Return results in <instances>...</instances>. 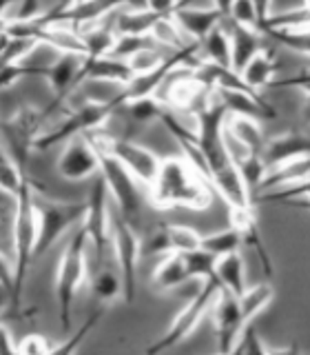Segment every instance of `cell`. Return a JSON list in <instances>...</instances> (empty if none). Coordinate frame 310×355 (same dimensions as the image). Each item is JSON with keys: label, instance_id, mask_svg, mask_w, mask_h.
Returning a JSON list of instances; mask_svg holds the SVG:
<instances>
[{"label": "cell", "instance_id": "6da1fadb", "mask_svg": "<svg viewBox=\"0 0 310 355\" xmlns=\"http://www.w3.org/2000/svg\"><path fill=\"white\" fill-rule=\"evenodd\" d=\"M151 189V202L160 209L186 207L206 209L213 198V187L188 164L184 158H166Z\"/></svg>", "mask_w": 310, "mask_h": 355}, {"label": "cell", "instance_id": "7a4b0ae2", "mask_svg": "<svg viewBox=\"0 0 310 355\" xmlns=\"http://www.w3.org/2000/svg\"><path fill=\"white\" fill-rule=\"evenodd\" d=\"M33 184L29 175L22 180L20 191L16 193L14 202V220H11V244H14V291H11V306L18 309L22 302V291H25V280L29 264L33 260V244H36V207H33Z\"/></svg>", "mask_w": 310, "mask_h": 355}, {"label": "cell", "instance_id": "3957f363", "mask_svg": "<svg viewBox=\"0 0 310 355\" xmlns=\"http://www.w3.org/2000/svg\"><path fill=\"white\" fill-rule=\"evenodd\" d=\"M86 262H89V244H86V233L80 225V229L73 233L69 244L64 247L58 262V271H55V302H58V318H60L62 333L71 331L73 302L86 277Z\"/></svg>", "mask_w": 310, "mask_h": 355}, {"label": "cell", "instance_id": "277c9868", "mask_svg": "<svg viewBox=\"0 0 310 355\" xmlns=\"http://www.w3.org/2000/svg\"><path fill=\"white\" fill-rule=\"evenodd\" d=\"M86 140L93 144L95 155H98V171L102 182L107 187L109 196L116 200L120 216L125 220H131L140 214L142 200L138 191V180L131 175V171L122 164L113 153L107 149V144L102 140V133L95 131H86L84 133Z\"/></svg>", "mask_w": 310, "mask_h": 355}, {"label": "cell", "instance_id": "5b68a950", "mask_svg": "<svg viewBox=\"0 0 310 355\" xmlns=\"http://www.w3.org/2000/svg\"><path fill=\"white\" fill-rule=\"evenodd\" d=\"M33 207H36V244H33V258L47 253L66 231L75 225H82L86 216V202H60L51 200L38 189H33Z\"/></svg>", "mask_w": 310, "mask_h": 355}, {"label": "cell", "instance_id": "8992f818", "mask_svg": "<svg viewBox=\"0 0 310 355\" xmlns=\"http://www.w3.org/2000/svg\"><path fill=\"white\" fill-rule=\"evenodd\" d=\"M44 120H47L44 109L25 105L11 118L0 122V136L7 147L5 155L18 166L20 173H27V160L33 151V140L42 131Z\"/></svg>", "mask_w": 310, "mask_h": 355}, {"label": "cell", "instance_id": "52a82bcc", "mask_svg": "<svg viewBox=\"0 0 310 355\" xmlns=\"http://www.w3.org/2000/svg\"><path fill=\"white\" fill-rule=\"evenodd\" d=\"M113 107L109 105V100H89V103L75 107L69 116L62 122H58L53 129L40 131L36 140H33V149L44 151L51 149L55 144L71 140L73 136H80L86 131H95L104 125V122L113 116Z\"/></svg>", "mask_w": 310, "mask_h": 355}, {"label": "cell", "instance_id": "ba28073f", "mask_svg": "<svg viewBox=\"0 0 310 355\" xmlns=\"http://www.w3.org/2000/svg\"><path fill=\"white\" fill-rule=\"evenodd\" d=\"M111 247L118 255L120 266V284L125 304H133L138 295V262H140V238L133 231L131 222L120 214L111 216Z\"/></svg>", "mask_w": 310, "mask_h": 355}, {"label": "cell", "instance_id": "9c48e42d", "mask_svg": "<svg viewBox=\"0 0 310 355\" xmlns=\"http://www.w3.org/2000/svg\"><path fill=\"white\" fill-rule=\"evenodd\" d=\"M217 291H219V284H217L215 277L204 280V284L199 286L195 297L175 315L171 327L166 329V333L162 338H158V342L151 344V347L147 349V353L158 355V353L175 347V344H180L182 340H186L188 336H191V333L199 327V322L204 320V315L208 313V309L213 306V300H215Z\"/></svg>", "mask_w": 310, "mask_h": 355}, {"label": "cell", "instance_id": "30bf717a", "mask_svg": "<svg viewBox=\"0 0 310 355\" xmlns=\"http://www.w3.org/2000/svg\"><path fill=\"white\" fill-rule=\"evenodd\" d=\"M89 249L95 251L98 264H102L104 253L111 244V214H109V191L102 178H95L86 200V216L82 220Z\"/></svg>", "mask_w": 310, "mask_h": 355}, {"label": "cell", "instance_id": "8fae6325", "mask_svg": "<svg viewBox=\"0 0 310 355\" xmlns=\"http://www.w3.org/2000/svg\"><path fill=\"white\" fill-rule=\"evenodd\" d=\"M102 140L107 144V149L127 166L136 180H140L147 187H151L155 182L162 158H158L151 149L142 147V144L133 142V140H116L109 136H102Z\"/></svg>", "mask_w": 310, "mask_h": 355}, {"label": "cell", "instance_id": "7c38bea8", "mask_svg": "<svg viewBox=\"0 0 310 355\" xmlns=\"http://www.w3.org/2000/svg\"><path fill=\"white\" fill-rule=\"evenodd\" d=\"M55 169L69 182H82L98 173V155L84 133L66 140V147L62 149Z\"/></svg>", "mask_w": 310, "mask_h": 355}, {"label": "cell", "instance_id": "4fadbf2b", "mask_svg": "<svg viewBox=\"0 0 310 355\" xmlns=\"http://www.w3.org/2000/svg\"><path fill=\"white\" fill-rule=\"evenodd\" d=\"M215 333H217V351L219 353H232L235 342L241 333V327L246 324L239 311L237 297L219 288L215 300Z\"/></svg>", "mask_w": 310, "mask_h": 355}, {"label": "cell", "instance_id": "5bb4252c", "mask_svg": "<svg viewBox=\"0 0 310 355\" xmlns=\"http://www.w3.org/2000/svg\"><path fill=\"white\" fill-rule=\"evenodd\" d=\"M84 55L80 53H58L47 71V80L53 89V103L49 109H44V116L49 118L51 111L58 109L66 98H69L75 87L80 85V64Z\"/></svg>", "mask_w": 310, "mask_h": 355}, {"label": "cell", "instance_id": "9a60e30c", "mask_svg": "<svg viewBox=\"0 0 310 355\" xmlns=\"http://www.w3.org/2000/svg\"><path fill=\"white\" fill-rule=\"evenodd\" d=\"M186 71L188 73L175 78L171 83L166 100H169L171 107L186 109V111H191V114H195L199 107L210 100V96H213V87L204 83L202 78L193 71V67H188Z\"/></svg>", "mask_w": 310, "mask_h": 355}, {"label": "cell", "instance_id": "2e32d148", "mask_svg": "<svg viewBox=\"0 0 310 355\" xmlns=\"http://www.w3.org/2000/svg\"><path fill=\"white\" fill-rule=\"evenodd\" d=\"M228 218H230V227L239 233L241 244H248L255 249L257 258L264 266L266 275H273V260L271 253L266 249L264 238L257 227V216H255V207H228Z\"/></svg>", "mask_w": 310, "mask_h": 355}, {"label": "cell", "instance_id": "e0dca14e", "mask_svg": "<svg viewBox=\"0 0 310 355\" xmlns=\"http://www.w3.org/2000/svg\"><path fill=\"white\" fill-rule=\"evenodd\" d=\"M308 151H310L308 136H304V133H282V136L264 142L262 162L266 169H273L277 164L291 162L297 158H306Z\"/></svg>", "mask_w": 310, "mask_h": 355}, {"label": "cell", "instance_id": "ac0fdd59", "mask_svg": "<svg viewBox=\"0 0 310 355\" xmlns=\"http://www.w3.org/2000/svg\"><path fill=\"white\" fill-rule=\"evenodd\" d=\"M213 94L224 105L226 114H237V116H248L255 120L262 118H273L275 111L268 103H264L259 94L253 92H241V89H224V87H213Z\"/></svg>", "mask_w": 310, "mask_h": 355}, {"label": "cell", "instance_id": "d6986e66", "mask_svg": "<svg viewBox=\"0 0 310 355\" xmlns=\"http://www.w3.org/2000/svg\"><path fill=\"white\" fill-rule=\"evenodd\" d=\"M188 0L173 11V20L177 22V27L182 29V33H188L193 42H202L206 38V33L217 27L219 22H224V16L219 14L215 7L204 9V7H186Z\"/></svg>", "mask_w": 310, "mask_h": 355}, {"label": "cell", "instance_id": "ffe728a7", "mask_svg": "<svg viewBox=\"0 0 310 355\" xmlns=\"http://www.w3.org/2000/svg\"><path fill=\"white\" fill-rule=\"evenodd\" d=\"M133 78L125 60L113 55H98V58H82L80 64V83L84 80H104L116 85H127Z\"/></svg>", "mask_w": 310, "mask_h": 355}, {"label": "cell", "instance_id": "44dd1931", "mask_svg": "<svg viewBox=\"0 0 310 355\" xmlns=\"http://www.w3.org/2000/svg\"><path fill=\"white\" fill-rule=\"evenodd\" d=\"M275 73H277V62L273 58V53L268 49L259 47L253 53V58L241 67V80L246 83L253 92L259 94V89L271 87L275 83Z\"/></svg>", "mask_w": 310, "mask_h": 355}, {"label": "cell", "instance_id": "7402d4cb", "mask_svg": "<svg viewBox=\"0 0 310 355\" xmlns=\"http://www.w3.org/2000/svg\"><path fill=\"white\" fill-rule=\"evenodd\" d=\"M215 280L219 288L232 293V295H241V291L246 288V269H244V258L239 251H232L228 255H221L217 258L215 264Z\"/></svg>", "mask_w": 310, "mask_h": 355}, {"label": "cell", "instance_id": "603a6c76", "mask_svg": "<svg viewBox=\"0 0 310 355\" xmlns=\"http://www.w3.org/2000/svg\"><path fill=\"white\" fill-rule=\"evenodd\" d=\"M308 173H310L308 155L306 158H297L291 162L277 164L273 169H266L257 191H264V189H271V187H286V184L304 182V180H308Z\"/></svg>", "mask_w": 310, "mask_h": 355}, {"label": "cell", "instance_id": "cb8c5ba5", "mask_svg": "<svg viewBox=\"0 0 310 355\" xmlns=\"http://www.w3.org/2000/svg\"><path fill=\"white\" fill-rule=\"evenodd\" d=\"M228 31H230V69L239 73L241 67L262 47V42H259L262 33L246 29L241 25H232V29Z\"/></svg>", "mask_w": 310, "mask_h": 355}, {"label": "cell", "instance_id": "d4e9b609", "mask_svg": "<svg viewBox=\"0 0 310 355\" xmlns=\"http://www.w3.org/2000/svg\"><path fill=\"white\" fill-rule=\"evenodd\" d=\"M188 280L186 269H184V260L180 253H166L164 260L155 266L153 271V284L160 288V291H171L184 284Z\"/></svg>", "mask_w": 310, "mask_h": 355}, {"label": "cell", "instance_id": "484cf974", "mask_svg": "<svg viewBox=\"0 0 310 355\" xmlns=\"http://www.w3.org/2000/svg\"><path fill=\"white\" fill-rule=\"evenodd\" d=\"M273 297H275V286L271 282H262V284L244 288L241 295H237L244 322H250L257 318L262 311L273 302Z\"/></svg>", "mask_w": 310, "mask_h": 355}, {"label": "cell", "instance_id": "4316f807", "mask_svg": "<svg viewBox=\"0 0 310 355\" xmlns=\"http://www.w3.org/2000/svg\"><path fill=\"white\" fill-rule=\"evenodd\" d=\"M199 49L206 51V60L230 67V31L224 27V22H219L206 33V38L199 42Z\"/></svg>", "mask_w": 310, "mask_h": 355}, {"label": "cell", "instance_id": "83f0119b", "mask_svg": "<svg viewBox=\"0 0 310 355\" xmlns=\"http://www.w3.org/2000/svg\"><path fill=\"white\" fill-rule=\"evenodd\" d=\"M164 18L162 14H155L149 9H131L129 14H120L113 20L116 33H131V36H149L151 27Z\"/></svg>", "mask_w": 310, "mask_h": 355}, {"label": "cell", "instance_id": "f1b7e54d", "mask_svg": "<svg viewBox=\"0 0 310 355\" xmlns=\"http://www.w3.org/2000/svg\"><path fill=\"white\" fill-rule=\"evenodd\" d=\"M164 240H166V253H188L199 249V242L202 236L184 225H164Z\"/></svg>", "mask_w": 310, "mask_h": 355}, {"label": "cell", "instance_id": "f546056e", "mask_svg": "<svg viewBox=\"0 0 310 355\" xmlns=\"http://www.w3.org/2000/svg\"><path fill=\"white\" fill-rule=\"evenodd\" d=\"M182 260H184V269L188 280H208V277H215V264H217V255L208 253L206 249H195V251H188L182 253Z\"/></svg>", "mask_w": 310, "mask_h": 355}, {"label": "cell", "instance_id": "4dcf8cb0", "mask_svg": "<svg viewBox=\"0 0 310 355\" xmlns=\"http://www.w3.org/2000/svg\"><path fill=\"white\" fill-rule=\"evenodd\" d=\"M199 247L206 249L208 253L217 255V258H221V255H228L232 251H239L241 249V238L239 233L228 227L224 231H217V233H210V236H202V242H199Z\"/></svg>", "mask_w": 310, "mask_h": 355}, {"label": "cell", "instance_id": "1f68e13d", "mask_svg": "<svg viewBox=\"0 0 310 355\" xmlns=\"http://www.w3.org/2000/svg\"><path fill=\"white\" fill-rule=\"evenodd\" d=\"M149 38L153 42H162L171 49H180L182 44H186V40L182 38V29L177 27V22L173 20V16H164L160 18L149 31Z\"/></svg>", "mask_w": 310, "mask_h": 355}, {"label": "cell", "instance_id": "d6a6232c", "mask_svg": "<svg viewBox=\"0 0 310 355\" xmlns=\"http://www.w3.org/2000/svg\"><path fill=\"white\" fill-rule=\"evenodd\" d=\"M91 291L100 300V302H111L113 297L122 293V284H120V275H116L109 269H100L95 277L91 280Z\"/></svg>", "mask_w": 310, "mask_h": 355}, {"label": "cell", "instance_id": "836d02e7", "mask_svg": "<svg viewBox=\"0 0 310 355\" xmlns=\"http://www.w3.org/2000/svg\"><path fill=\"white\" fill-rule=\"evenodd\" d=\"M25 178H27V173H20L18 166L11 162L7 155L5 158H0V191L11 196V198H16Z\"/></svg>", "mask_w": 310, "mask_h": 355}, {"label": "cell", "instance_id": "e575fe53", "mask_svg": "<svg viewBox=\"0 0 310 355\" xmlns=\"http://www.w3.org/2000/svg\"><path fill=\"white\" fill-rule=\"evenodd\" d=\"M129 109V114L133 120L138 122H151V120H158L160 111L164 109L158 100H155L153 96H144V98H136L131 100V103L125 105Z\"/></svg>", "mask_w": 310, "mask_h": 355}, {"label": "cell", "instance_id": "d590c367", "mask_svg": "<svg viewBox=\"0 0 310 355\" xmlns=\"http://www.w3.org/2000/svg\"><path fill=\"white\" fill-rule=\"evenodd\" d=\"M228 18L232 20V25H241L246 29L257 31V11H255L253 0H232V5L228 9Z\"/></svg>", "mask_w": 310, "mask_h": 355}, {"label": "cell", "instance_id": "8d00e7d4", "mask_svg": "<svg viewBox=\"0 0 310 355\" xmlns=\"http://www.w3.org/2000/svg\"><path fill=\"white\" fill-rule=\"evenodd\" d=\"M164 55H160L153 47H147V49H140L136 53H131L129 58H125L127 67L131 69L133 76H140V73H147L151 69H155L160 62H162Z\"/></svg>", "mask_w": 310, "mask_h": 355}, {"label": "cell", "instance_id": "74e56055", "mask_svg": "<svg viewBox=\"0 0 310 355\" xmlns=\"http://www.w3.org/2000/svg\"><path fill=\"white\" fill-rule=\"evenodd\" d=\"M248 353V355H262L266 353L268 349L262 347V342H259V336H257V329H255L253 324V320L246 322V324L241 327V333H239V338L235 342V349H232V353Z\"/></svg>", "mask_w": 310, "mask_h": 355}, {"label": "cell", "instance_id": "f35d334b", "mask_svg": "<svg viewBox=\"0 0 310 355\" xmlns=\"http://www.w3.org/2000/svg\"><path fill=\"white\" fill-rule=\"evenodd\" d=\"M102 313H104V309H98L95 313H91V318H89V320L84 322V324L80 327V331H78L69 342H62V344H58V347H53L51 353H71V351H75V347L84 340L86 333L98 324V320L102 318Z\"/></svg>", "mask_w": 310, "mask_h": 355}, {"label": "cell", "instance_id": "ab89813d", "mask_svg": "<svg viewBox=\"0 0 310 355\" xmlns=\"http://www.w3.org/2000/svg\"><path fill=\"white\" fill-rule=\"evenodd\" d=\"M51 344L47 342L44 336L38 333H31V336L22 338L20 344H16V353H29V355H42V353H51Z\"/></svg>", "mask_w": 310, "mask_h": 355}, {"label": "cell", "instance_id": "60d3db41", "mask_svg": "<svg viewBox=\"0 0 310 355\" xmlns=\"http://www.w3.org/2000/svg\"><path fill=\"white\" fill-rule=\"evenodd\" d=\"M0 288H5L11 300V291H14V262H9L3 251H0Z\"/></svg>", "mask_w": 310, "mask_h": 355}, {"label": "cell", "instance_id": "b9f144b4", "mask_svg": "<svg viewBox=\"0 0 310 355\" xmlns=\"http://www.w3.org/2000/svg\"><path fill=\"white\" fill-rule=\"evenodd\" d=\"M184 0H144L149 11H155V14L162 16H173V11L180 7Z\"/></svg>", "mask_w": 310, "mask_h": 355}, {"label": "cell", "instance_id": "7bdbcfd3", "mask_svg": "<svg viewBox=\"0 0 310 355\" xmlns=\"http://www.w3.org/2000/svg\"><path fill=\"white\" fill-rule=\"evenodd\" d=\"M0 353L9 355V353H16V342L11 338V331L0 322Z\"/></svg>", "mask_w": 310, "mask_h": 355}, {"label": "cell", "instance_id": "ee69618b", "mask_svg": "<svg viewBox=\"0 0 310 355\" xmlns=\"http://www.w3.org/2000/svg\"><path fill=\"white\" fill-rule=\"evenodd\" d=\"M230 5H232V0H213V7H215L224 18H228V9H230Z\"/></svg>", "mask_w": 310, "mask_h": 355}, {"label": "cell", "instance_id": "f6af8a7d", "mask_svg": "<svg viewBox=\"0 0 310 355\" xmlns=\"http://www.w3.org/2000/svg\"><path fill=\"white\" fill-rule=\"evenodd\" d=\"M18 0H0V20H5L9 16V11L14 9Z\"/></svg>", "mask_w": 310, "mask_h": 355}, {"label": "cell", "instance_id": "bcb514c9", "mask_svg": "<svg viewBox=\"0 0 310 355\" xmlns=\"http://www.w3.org/2000/svg\"><path fill=\"white\" fill-rule=\"evenodd\" d=\"M7 300H9V293L5 291V288H0V311L5 309V304H7Z\"/></svg>", "mask_w": 310, "mask_h": 355}, {"label": "cell", "instance_id": "7dc6e473", "mask_svg": "<svg viewBox=\"0 0 310 355\" xmlns=\"http://www.w3.org/2000/svg\"><path fill=\"white\" fill-rule=\"evenodd\" d=\"M75 3H82V0H71V5H75Z\"/></svg>", "mask_w": 310, "mask_h": 355}, {"label": "cell", "instance_id": "c3c4849f", "mask_svg": "<svg viewBox=\"0 0 310 355\" xmlns=\"http://www.w3.org/2000/svg\"><path fill=\"white\" fill-rule=\"evenodd\" d=\"M0 158H5V153H3V151H0Z\"/></svg>", "mask_w": 310, "mask_h": 355}]
</instances>
